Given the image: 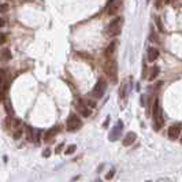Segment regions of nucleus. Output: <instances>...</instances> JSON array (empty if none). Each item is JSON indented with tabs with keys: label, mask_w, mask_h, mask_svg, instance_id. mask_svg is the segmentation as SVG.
<instances>
[{
	"label": "nucleus",
	"mask_w": 182,
	"mask_h": 182,
	"mask_svg": "<svg viewBox=\"0 0 182 182\" xmlns=\"http://www.w3.org/2000/svg\"><path fill=\"white\" fill-rule=\"evenodd\" d=\"M10 84H11V74L8 69H2L0 70V96L2 99L7 97L10 89Z\"/></svg>",
	"instance_id": "f257e3e1"
},
{
	"label": "nucleus",
	"mask_w": 182,
	"mask_h": 182,
	"mask_svg": "<svg viewBox=\"0 0 182 182\" xmlns=\"http://www.w3.org/2000/svg\"><path fill=\"white\" fill-rule=\"evenodd\" d=\"M103 70H104V73L107 74V77L111 79L112 82H116V81H118V66H116V62H115V60L108 59L107 62L104 63Z\"/></svg>",
	"instance_id": "f03ea898"
},
{
	"label": "nucleus",
	"mask_w": 182,
	"mask_h": 182,
	"mask_svg": "<svg viewBox=\"0 0 182 182\" xmlns=\"http://www.w3.org/2000/svg\"><path fill=\"white\" fill-rule=\"evenodd\" d=\"M122 25H123V18L122 17H116L115 19H112L110 22V25L107 26V35L111 37L119 36L120 30H122Z\"/></svg>",
	"instance_id": "7ed1b4c3"
},
{
	"label": "nucleus",
	"mask_w": 182,
	"mask_h": 182,
	"mask_svg": "<svg viewBox=\"0 0 182 182\" xmlns=\"http://www.w3.org/2000/svg\"><path fill=\"white\" fill-rule=\"evenodd\" d=\"M153 120H155V130H159L164 123V120L162 118V110L158 99L153 101Z\"/></svg>",
	"instance_id": "20e7f679"
},
{
	"label": "nucleus",
	"mask_w": 182,
	"mask_h": 182,
	"mask_svg": "<svg viewBox=\"0 0 182 182\" xmlns=\"http://www.w3.org/2000/svg\"><path fill=\"white\" fill-rule=\"evenodd\" d=\"M105 89H107V82L104 81V78H99L92 90V96L94 99H101L105 93Z\"/></svg>",
	"instance_id": "39448f33"
},
{
	"label": "nucleus",
	"mask_w": 182,
	"mask_h": 182,
	"mask_svg": "<svg viewBox=\"0 0 182 182\" xmlns=\"http://www.w3.org/2000/svg\"><path fill=\"white\" fill-rule=\"evenodd\" d=\"M81 126H82L81 119H79L75 114H70L69 118H67V122H66L67 131H75V130H78Z\"/></svg>",
	"instance_id": "423d86ee"
},
{
	"label": "nucleus",
	"mask_w": 182,
	"mask_h": 182,
	"mask_svg": "<svg viewBox=\"0 0 182 182\" xmlns=\"http://www.w3.org/2000/svg\"><path fill=\"white\" fill-rule=\"evenodd\" d=\"M122 129H123V122L122 120H118V122H116V126L112 127L111 133L108 136L110 141H116V140L120 137V134H122Z\"/></svg>",
	"instance_id": "0eeeda50"
},
{
	"label": "nucleus",
	"mask_w": 182,
	"mask_h": 182,
	"mask_svg": "<svg viewBox=\"0 0 182 182\" xmlns=\"http://www.w3.org/2000/svg\"><path fill=\"white\" fill-rule=\"evenodd\" d=\"M181 130H182V125L179 122L171 125L170 129H169V138L170 140H177L181 134Z\"/></svg>",
	"instance_id": "6e6552de"
},
{
	"label": "nucleus",
	"mask_w": 182,
	"mask_h": 182,
	"mask_svg": "<svg viewBox=\"0 0 182 182\" xmlns=\"http://www.w3.org/2000/svg\"><path fill=\"white\" fill-rule=\"evenodd\" d=\"M59 133V126H54L51 127L49 130H47V133L44 134V141L45 142H52L55 138V136Z\"/></svg>",
	"instance_id": "1a4fd4ad"
},
{
	"label": "nucleus",
	"mask_w": 182,
	"mask_h": 182,
	"mask_svg": "<svg viewBox=\"0 0 182 182\" xmlns=\"http://www.w3.org/2000/svg\"><path fill=\"white\" fill-rule=\"evenodd\" d=\"M136 140H137V134H136L134 131H129V133L123 137L122 144H123V147H129V145H131Z\"/></svg>",
	"instance_id": "9d476101"
},
{
	"label": "nucleus",
	"mask_w": 182,
	"mask_h": 182,
	"mask_svg": "<svg viewBox=\"0 0 182 182\" xmlns=\"http://www.w3.org/2000/svg\"><path fill=\"white\" fill-rule=\"evenodd\" d=\"M147 58H148V62H155L158 58H159V49L151 47L148 48V54H147Z\"/></svg>",
	"instance_id": "9b49d317"
},
{
	"label": "nucleus",
	"mask_w": 182,
	"mask_h": 182,
	"mask_svg": "<svg viewBox=\"0 0 182 182\" xmlns=\"http://www.w3.org/2000/svg\"><path fill=\"white\" fill-rule=\"evenodd\" d=\"M11 58H13V55H11V52H10L8 48H3L2 51H0V60H2L3 63L11 60Z\"/></svg>",
	"instance_id": "f8f14e48"
},
{
	"label": "nucleus",
	"mask_w": 182,
	"mask_h": 182,
	"mask_svg": "<svg viewBox=\"0 0 182 182\" xmlns=\"http://www.w3.org/2000/svg\"><path fill=\"white\" fill-rule=\"evenodd\" d=\"M115 48H116V41H112L111 44L108 45L107 48H105V51H104V55H105V58L110 59L111 56L114 55V52H115Z\"/></svg>",
	"instance_id": "ddd939ff"
},
{
	"label": "nucleus",
	"mask_w": 182,
	"mask_h": 182,
	"mask_svg": "<svg viewBox=\"0 0 182 182\" xmlns=\"http://www.w3.org/2000/svg\"><path fill=\"white\" fill-rule=\"evenodd\" d=\"M4 108L10 116H14V111H13V108H11V103H10L8 99H6V101H4Z\"/></svg>",
	"instance_id": "4468645a"
},
{
	"label": "nucleus",
	"mask_w": 182,
	"mask_h": 182,
	"mask_svg": "<svg viewBox=\"0 0 182 182\" xmlns=\"http://www.w3.org/2000/svg\"><path fill=\"white\" fill-rule=\"evenodd\" d=\"M111 6H112V7H111V8L108 10V14H110V15H114V14L116 13V11L119 10V6H120V3H116V4H115V3H112Z\"/></svg>",
	"instance_id": "2eb2a0df"
},
{
	"label": "nucleus",
	"mask_w": 182,
	"mask_h": 182,
	"mask_svg": "<svg viewBox=\"0 0 182 182\" xmlns=\"http://www.w3.org/2000/svg\"><path fill=\"white\" fill-rule=\"evenodd\" d=\"M158 74H159V67H158V66H153L152 71H151V75H149V79H151V81H153V79L158 77Z\"/></svg>",
	"instance_id": "dca6fc26"
},
{
	"label": "nucleus",
	"mask_w": 182,
	"mask_h": 182,
	"mask_svg": "<svg viewBox=\"0 0 182 182\" xmlns=\"http://www.w3.org/2000/svg\"><path fill=\"white\" fill-rule=\"evenodd\" d=\"M155 22H156V26H158L159 32L164 33V32H166V29H164V26H163V24H162V19H160V18H155Z\"/></svg>",
	"instance_id": "f3484780"
},
{
	"label": "nucleus",
	"mask_w": 182,
	"mask_h": 182,
	"mask_svg": "<svg viewBox=\"0 0 182 182\" xmlns=\"http://www.w3.org/2000/svg\"><path fill=\"white\" fill-rule=\"evenodd\" d=\"M78 110L81 111V114H82L84 116H89V115H90V110H88L86 107H84V105H79Z\"/></svg>",
	"instance_id": "a211bd4d"
},
{
	"label": "nucleus",
	"mask_w": 182,
	"mask_h": 182,
	"mask_svg": "<svg viewBox=\"0 0 182 182\" xmlns=\"http://www.w3.org/2000/svg\"><path fill=\"white\" fill-rule=\"evenodd\" d=\"M75 149H77V147H75L74 144H73V145H69V147L66 148V151H64V153H66V155H73V153L75 152Z\"/></svg>",
	"instance_id": "6ab92c4d"
},
{
	"label": "nucleus",
	"mask_w": 182,
	"mask_h": 182,
	"mask_svg": "<svg viewBox=\"0 0 182 182\" xmlns=\"http://www.w3.org/2000/svg\"><path fill=\"white\" fill-rule=\"evenodd\" d=\"M26 133H28V140H29V141H33V140H35V136H33V129L30 127V126L26 127Z\"/></svg>",
	"instance_id": "aec40b11"
},
{
	"label": "nucleus",
	"mask_w": 182,
	"mask_h": 182,
	"mask_svg": "<svg viewBox=\"0 0 182 182\" xmlns=\"http://www.w3.org/2000/svg\"><path fill=\"white\" fill-rule=\"evenodd\" d=\"M22 131H24L22 129H17V131L14 133V140H18V138H19L21 136H22Z\"/></svg>",
	"instance_id": "412c9836"
},
{
	"label": "nucleus",
	"mask_w": 182,
	"mask_h": 182,
	"mask_svg": "<svg viewBox=\"0 0 182 182\" xmlns=\"http://www.w3.org/2000/svg\"><path fill=\"white\" fill-rule=\"evenodd\" d=\"M7 39H8V36L6 35V33H0V44H3V43H6Z\"/></svg>",
	"instance_id": "4be33fe9"
},
{
	"label": "nucleus",
	"mask_w": 182,
	"mask_h": 182,
	"mask_svg": "<svg viewBox=\"0 0 182 182\" xmlns=\"http://www.w3.org/2000/svg\"><path fill=\"white\" fill-rule=\"evenodd\" d=\"M126 84L122 85V88H120V99H125V96H126Z\"/></svg>",
	"instance_id": "5701e85b"
},
{
	"label": "nucleus",
	"mask_w": 182,
	"mask_h": 182,
	"mask_svg": "<svg viewBox=\"0 0 182 182\" xmlns=\"http://www.w3.org/2000/svg\"><path fill=\"white\" fill-rule=\"evenodd\" d=\"M40 134H41V131H40V130H36V134H35V140H33V141H35L36 144H40V141H39V138H40Z\"/></svg>",
	"instance_id": "b1692460"
},
{
	"label": "nucleus",
	"mask_w": 182,
	"mask_h": 182,
	"mask_svg": "<svg viewBox=\"0 0 182 182\" xmlns=\"http://www.w3.org/2000/svg\"><path fill=\"white\" fill-rule=\"evenodd\" d=\"M114 174H115V170H110V171H108V174H107V175H105V179H111V178L114 177Z\"/></svg>",
	"instance_id": "393cba45"
},
{
	"label": "nucleus",
	"mask_w": 182,
	"mask_h": 182,
	"mask_svg": "<svg viewBox=\"0 0 182 182\" xmlns=\"http://www.w3.org/2000/svg\"><path fill=\"white\" fill-rule=\"evenodd\" d=\"M149 40L152 41V43H159V40L156 39V36H155V32L151 33V36H149Z\"/></svg>",
	"instance_id": "a878e982"
},
{
	"label": "nucleus",
	"mask_w": 182,
	"mask_h": 182,
	"mask_svg": "<svg viewBox=\"0 0 182 182\" xmlns=\"http://www.w3.org/2000/svg\"><path fill=\"white\" fill-rule=\"evenodd\" d=\"M8 11V6L7 4H0V13H7Z\"/></svg>",
	"instance_id": "bb28decb"
},
{
	"label": "nucleus",
	"mask_w": 182,
	"mask_h": 182,
	"mask_svg": "<svg viewBox=\"0 0 182 182\" xmlns=\"http://www.w3.org/2000/svg\"><path fill=\"white\" fill-rule=\"evenodd\" d=\"M43 156L44 158H49V156H51V149H48V148H47V149L43 152Z\"/></svg>",
	"instance_id": "cd10ccee"
},
{
	"label": "nucleus",
	"mask_w": 182,
	"mask_h": 182,
	"mask_svg": "<svg viewBox=\"0 0 182 182\" xmlns=\"http://www.w3.org/2000/svg\"><path fill=\"white\" fill-rule=\"evenodd\" d=\"M62 148H63V144H60V145H58V147H56L55 152H56V153H59V152H60V151H62Z\"/></svg>",
	"instance_id": "c85d7f7f"
},
{
	"label": "nucleus",
	"mask_w": 182,
	"mask_h": 182,
	"mask_svg": "<svg viewBox=\"0 0 182 182\" xmlns=\"http://www.w3.org/2000/svg\"><path fill=\"white\" fill-rule=\"evenodd\" d=\"M4 25H6V21L0 18V28H3V26H4Z\"/></svg>",
	"instance_id": "c756f323"
},
{
	"label": "nucleus",
	"mask_w": 182,
	"mask_h": 182,
	"mask_svg": "<svg viewBox=\"0 0 182 182\" xmlns=\"http://www.w3.org/2000/svg\"><path fill=\"white\" fill-rule=\"evenodd\" d=\"M166 3H170V0H166Z\"/></svg>",
	"instance_id": "7c9ffc66"
},
{
	"label": "nucleus",
	"mask_w": 182,
	"mask_h": 182,
	"mask_svg": "<svg viewBox=\"0 0 182 182\" xmlns=\"http://www.w3.org/2000/svg\"><path fill=\"white\" fill-rule=\"evenodd\" d=\"M181 144H182V137H181Z\"/></svg>",
	"instance_id": "2f4dec72"
}]
</instances>
